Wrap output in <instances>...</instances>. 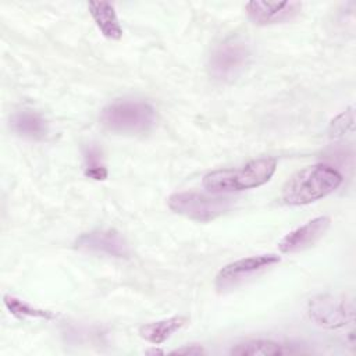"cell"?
<instances>
[{"label": "cell", "instance_id": "obj_2", "mask_svg": "<svg viewBox=\"0 0 356 356\" xmlns=\"http://www.w3.org/2000/svg\"><path fill=\"white\" fill-rule=\"evenodd\" d=\"M275 170V159L259 157L250 160L241 168L217 170L206 174L203 178V186L214 193L252 189L268 182Z\"/></svg>", "mask_w": 356, "mask_h": 356}, {"label": "cell", "instance_id": "obj_12", "mask_svg": "<svg viewBox=\"0 0 356 356\" xmlns=\"http://www.w3.org/2000/svg\"><path fill=\"white\" fill-rule=\"evenodd\" d=\"M10 125L17 135L26 139L40 140L47 135L46 120L39 113L32 110L15 113L10 120Z\"/></svg>", "mask_w": 356, "mask_h": 356}, {"label": "cell", "instance_id": "obj_18", "mask_svg": "<svg viewBox=\"0 0 356 356\" xmlns=\"http://www.w3.org/2000/svg\"><path fill=\"white\" fill-rule=\"evenodd\" d=\"M172 355H203L204 353V349L200 346V345H186L184 348H179V349H175L171 352Z\"/></svg>", "mask_w": 356, "mask_h": 356}, {"label": "cell", "instance_id": "obj_19", "mask_svg": "<svg viewBox=\"0 0 356 356\" xmlns=\"http://www.w3.org/2000/svg\"><path fill=\"white\" fill-rule=\"evenodd\" d=\"M146 353H147V355H163V350L153 348V349H149V350H146Z\"/></svg>", "mask_w": 356, "mask_h": 356}, {"label": "cell", "instance_id": "obj_9", "mask_svg": "<svg viewBox=\"0 0 356 356\" xmlns=\"http://www.w3.org/2000/svg\"><path fill=\"white\" fill-rule=\"evenodd\" d=\"M331 220L327 216L316 217L306 224L295 228L286 234L278 243V248L282 253H296L302 252L312 245H314L330 228Z\"/></svg>", "mask_w": 356, "mask_h": 356}, {"label": "cell", "instance_id": "obj_16", "mask_svg": "<svg viewBox=\"0 0 356 356\" xmlns=\"http://www.w3.org/2000/svg\"><path fill=\"white\" fill-rule=\"evenodd\" d=\"M85 159V175L88 178L96 179V181H103L107 178V168L104 165L102 152L97 146L90 145L85 149L83 153Z\"/></svg>", "mask_w": 356, "mask_h": 356}, {"label": "cell", "instance_id": "obj_14", "mask_svg": "<svg viewBox=\"0 0 356 356\" xmlns=\"http://www.w3.org/2000/svg\"><path fill=\"white\" fill-rule=\"evenodd\" d=\"M293 350L284 343H278L270 339H253L243 343H238L232 348L231 353L236 356H278L292 353Z\"/></svg>", "mask_w": 356, "mask_h": 356}, {"label": "cell", "instance_id": "obj_10", "mask_svg": "<svg viewBox=\"0 0 356 356\" xmlns=\"http://www.w3.org/2000/svg\"><path fill=\"white\" fill-rule=\"evenodd\" d=\"M248 17L257 25H270L291 19L302 4L299 1H249L246 3Z\"/></svg>", "mask_w": 356, "mask_h": 356}, {"label": "cell", "instance_id": "obj_4", "mask_svg": "<svg viewBox=\"0 0 356 356\" xmlns=\"http://www.w3.org/2000/svg\"><path fill=\"white\" fill-rule=\"evenodd\" d=\"M168 207L186 218L207 222L228 211L232 206L231 199L207 196L197 192H178L168 197Z\"/></svg>", "mask_w": 356, "mask_h": 356}, {"label": "cell", "instance_id": "obj_11", "mask_svg": "<svg viewBox=\"0 0 356 356\" xmlns=\"http://www.w3.org/2000/svg\"><path fill=\"white\" fill-rule=\"evenodd\" d=\"M89 13L102 32V35L111 40H118L122 36V28L120 25L114 6L107 1H90L88 3Z\"/></svg>", "mask_w": 356, "mask_h": 356}, {"label": "cell", "instance_id": "obj_13", "mask_svg": "<svg viewBox=\"0 0 356 356\" xmlns=\"http://www.w3.org/2000/svg\"><path fill=\"white\" fill-rule=\"evenodd\" d=\"M186 321H188V318L182 317V316L164 318L160 321H154V323L142 325L139 328V334L145 341H147L150 343H154V345L163 343L175 331H178L181 327H184L186 324Z\"/></svg>", "mask_w": 356, "mask_h": 356}, {"label": "cell", "instance_id": "obj_1", "mask_svg": "<svg viewBox=\"0 0 356 356\" xmlns=\"http://www.w3.org/2000/svg\"><path fill=\"white\" fill-rule=\"evenodd\" d=\"M341 182L342 175L335 168L317 164L292 175L284 185L281 196L286 204H307L332 193Z\"/></svg>", "mask_w": 356, "mask_h": 356}, {"label": "cell", "instance_id": "obj_5", "mask_svg": "<svg viewBox=\"0 0 356 356\" xmlns=\"http://www.w3.org/2000/svg\"><path fill=\"white\" fill-rule=\"evenodd\" d=\"M307 313L320 327L339 328L353 318V302L345 296L318 295L309 300Z\"/></svg>", "mask_w": 356, "mask_h": 356}, {"label": "cell", "instance_id": "obj_7", "mask_svg": "<svg viewBox=\"0 0 356 356\" xmlns=\"http://www.w3.org/2000/svg\"><path fill=\"white\" fill-rule=\"evenodd\" d=\"M280 256L274 253H267L232 261L218 271L216 277V288L218 291H225L232 286H236L238 284L243 282L252 275L280 263Z\"/></svg>", "mask_w": 356, "mask_h": 356}, {"label": "cell", "instance_id": "obj_3", "mask_svg": "<svg viewBox=\"0 0 356 356\" xmlns=\"http://www.w3.org/2000/svg\"><path fill=\"white\" fill-rule=\"evenodd\" d=\"M102 124L114 132H147L156 121L154 108L140 100H117L106 106L100 114Z\"/></svg>", "mask_w": 356, "mask_h": 356}, {"label": "cell", "instance_id": "obj_17", "mask_svg": "<svg viewBox=\"0 0 356 356\" xmlns=\"http://www.w3.org/2000/svg\"><path fill=\"white\" fill-rule=\"evenodd\" d=\"M352 127H353V111L352 108H349L331 121V127H330L331 136H341L348 131V128H352Z\"/></svg>", "mask_w": 356, "mask_h": 356}, {"label": "cell", "instance_id": "obj_15", "mask_svg": "<svg viewBox=\"0 0 356 356\" xmlns=\"http://www.w3.org/2000/svg\"><path fill=\"white\" fill-rule=\"evenodd\" d=\"M4 305L7 307V310L15 316V317H19V318H24V317H33V318H44V320H50V318H54L56 314L50 310H43V309H39V307H35L15 296H11V295H4Z\"/></svg>", "mask_w": 356, "mask_h": 356}, {"label": "cell", "instance_id": "obj_6", "mask_svg": "<svg viewBox=\"0 0 356 356\" xmlns=\"http://www.w3.org/2000/svg\"><path fill=\"white\" fill-rule=\"evenodd\" d=\"M249 56V49L243 42H224L210 57V72L218 81H231L242 72L248 64Z\"/></svg>", "mask_w": 356, "mask_h": 356}, {"label": "cell", "instance_id": "obj_8", "mask_svg": "<svg viewBox=\"0 0 356 356\" xmlns=\"http://www.w3.org/2000/svg\"><path fill=\"white\" fill-rule=\"evenodd\" d=\"M75 248L120 259L129 256L127 241L115 229H95L85 232L75 241Z\"/></svg>", "mask_w": 356, "mask_h": 356}]
</instances>
